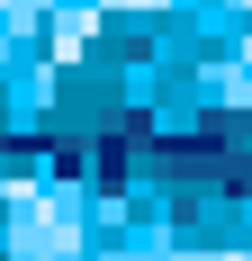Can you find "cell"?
I'll return each instance as SVG.
<instances>
[{"label":"cell","mask_w":252,"mask_h":261,"mask_svg":"<svg viewBox=\"0 0 252 261\" xmlns=\"http://www.w3.org/2000/svg\"><path fill=\"white\" fill-rule=\"evenodd\" d=\"M27 252H36V261H63V252H72V225H54V216H36V225H27Z\"/></svg>","instance_id":"cell-1"}]
</instances>
